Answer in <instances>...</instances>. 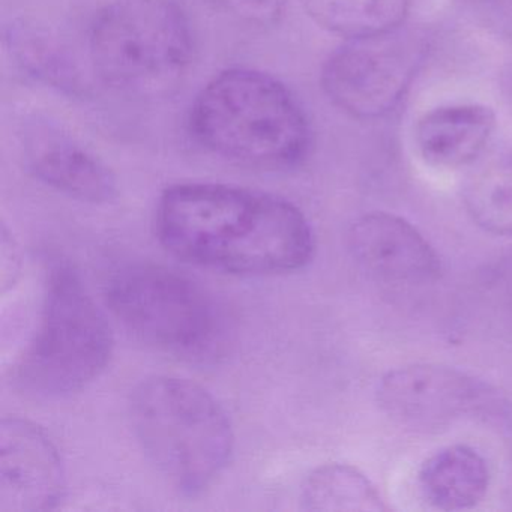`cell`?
<instances>
[{
  "instance_id": "6da1fadb",
  "label": "cell",
  "mask_w": 512,
  "mask_h": 512,
  "mask_svg": "<svg viewBox=\"0 0 512 512\" xmlns=\"http://www.w3.org/2000/svg\"><path fill=\"white\" fill-rule=\"evenodd\" d=\"M158 239L185 262L226 274H289L314 256V233L298 206L236 185L167 188L155 211Z\"/></svg>"
},
{
  "instance_id": "7a4b0ae2",
  "label": "cell",
  "mask_w": 512,
  "mask_h": 512,
  "mask_svg": "<svg viewBox=\"0 0 512 512\" xmlns=\"http://www.w3.org/2000/svg\"><path fill=\"white\" fill-rule=\"evenodd\" d=\"M196 142L215 157L256 170H286L311 146L307 115L284 83L262 71L232 68L209 80L191 107Z\"/></svg>"
},
{
  "instance_id": "3957f363",
  "label": "cell",
  "mask_w": 512,
  "mask_h": 512,
  "mask_svg": "<svg viewBox=\"0 0 512 512\" xmlns=\"http://www.w3.org/2000/svg\"><path fill=\"white\" fill-rule=\"evenodd\" d=\"M130 419L152 466L182 496L205 493L232 460L229 415L208 389L191 380H143L131 397Z\"/></svg>"
},
{
  "instance_id": "277c9868",
  "label": "cell",
  "mask_w": 512,
  "mask_h": 512,
  "mask_svg": "<svg viewBox=\"0 0 512 512\" xmlns=\"http://www.w3.org/2000/svg\"><path fill=\"white\" fill-rule=\"evenodd\" d=\"M194 52L190 19L175 0H115L97 14L89 37L98 76L137 100L175 94Z\"/></svg>"
},
{
  "instance_id": "5b68a950",
  "label": "cell",
  "mask_w": 512,
  "mask_h": 512,
  "mask_svg": "<svg viewBox=\"0 0 512 512\" xmlns=\"http://www.w3.org/2000/svg\"><path fill=\"white\" fill-rule=\"evenodd\" d=\"M113 347L109 320L79 271L56 263L47 275L37 329L14 364V386L38 398L76 394L103 374Z\"/></svg>"
},
{
  "instance_id": "8992f818",
  "label": "cell",
  "mask_w": 512,
  "mask_h": 512,
  "mask_svg": "<svg viewBox=\"0 0 512 512\" xmlns=\"http://www.w3.org/2000/svg\"><path fill=\"white\" fill-rule=\"evenodd\" d=\"M107 307L128 332L175 355H202L217 340L218 314L193 278L169 266H122L106 284Z\"/></svg>"
},
{
  "instance_id": "52a82bcc",
  "label": "cell",
  "mask_w": 512,
  "mask_h": 512,
  "mask_svg": "<svg viewBox=\"0 0 512 512\" xmlns=\"http://www.w3.org/2000/svg\"><path fill=\"white\" fill-rule=\"evenodd\" d=\"M422 56V41L401 28L346 40L323 65V91L353 118H380L403 100Z\"/></svg>"
},
{
  "instance_id": "ba28073f",
  "label": "cell",
  "mask_w": 512,
  "mask_h": 512,
  "mask_svg": "<svg viewBox=\"0 0 512 512\" xmlns=\"http://www.w3.org/2000/svg\"><path fill=\"white\" fill-rule=\"evenodd\" d=\"M485 386L469 374L439 364L395 368L380 380L377 403L395 424L419 433H437L475 413Z\"/></svg>"
},
{
  "instance_id": "9c48e42d",
  "label": "cell",
  "mask_w": 512,
  "mask_h": 512,
  "mask_svg": "<svg viewBox=\"0 0 512 512\" xmlns=\"http://www.w3.org/2000/svg\"><path fill=\"white\" fill-rule=\"evenodd\" d=\"M65 494V469L49 434L28 419L0 425V512L50 511Z\"/></svg>"
},
{
  "instance_id": "30bf717a",
  "label": "cell",
  "mask_w": 512,
  "mask_h": 512,
  "mask_svg": "<svg viewBox=\"0 0 512 512\" xmlns=\"http://www.w3.org/2000/svg\"><path fill=\"white\" fill-rule=\"evenodd\" d=\"M349 250L376 280L394 286H424L442 272L439 254L409 221L388 212L362 215L350 227Z\"/></svg>"
},
{
  "instance_id": "8fae6325",
  "label": "cell",
  "mask_w": 512,
  "mask_h": 512,
  "mask_svg": "<svg viewBox=\"0 0 512 512\" xmlns=\"http://www.w3.org/2000/svg\"><path fill=\"white\" fill-rule=\"evenodd\" d=\"M25 160L47 187L80 202H112L118 182L112 169L70 134L47 122H32L23 134Z\"/></svg>"
},
{
  "instance_id": "7c38bea8",
  "label": "cell",
  "mask_w": 512,
  "mask_h": 512,
  "mask_svg": "<svg viewBox=\"0 0 512 512\" xmlns=\"http://www.w3.org/2000/svg\"><path fill=\"white\" fill-rule=\"evenodd\" d=\"M496 130V116L482 104H452L425 113L415 143L425 163L437 169L470 166L484 154Z\"/></svg>"
},
{
  "instance_id": "4fadbf2b",
  "label": "cell",
  "mask_w": 512,
  "mask_h": 512,
  "mask_svg": "<svg viewBox=\"0 0 512 512\" xmlns=\"http://www.w3.org/2000/svg\"><path fill=\"white\" fill-rule=\"evenodd\" d=\"M488 487L487 461L467 445L445 446L419 467V493L431 508L440 511L473 508L487 496Z\"/></svg>"
},
{
  "instance_id": "5bb4252c",
  "label": "cell",
  "mask_w": 512,
  "mask_h": 512,
  "mask_svg": "<svg viewBox=\"0 0 512 512\" xmlns=\"http://www.w3.org/2000/svg\"><path fill=\"white\" fill-rule=\"evenodd\" d=\"M311 20L331 34L374 37L403 28L410 0H299Z\"/></svg>"
},
{
  "instance_id": "9a60e30c",
  "label": "cell",
  "mask_w": 512,
  "mask_h": 512,
  "mask_svg": "<svg viewBox=\"0 0 512 512\" xmlns=\"http://www.w3.org/2000/svg\"><path fill=\"white\" fill-rule=\"evenodd\" d=\"M463 202L485 232L512 236V146L490 155L470 173Z\"/></svg>"
},
{
  "instance_id": "2e32d148",
  "label": "cell",
  "mask_w": 512,
  "mask_h": 512,
  "mask_svg": "<svg viewBox=\"0 0 512 512\" xmlns=\"http://www.w3.org/2000/svg\"><path fill=\"white\" fill-rule=\"evenodd\" d=\"M305 511H388L379 488L358 467L328 463L314 469L301 488Z\"/></svg>"
},
{
  "instance_id": "e0dca14e",
  "label": "cell",
  "mask_w": 512,
  "mask_h": 512,
  "mask_svg": "<svg viewBox=\"0 0 512 512\" xmlns=\"http://www.w3.org/2000/svg\"><path fill=\"white\" fill-rule=\"evenodd\" d=\"M230 17L251 28H274L283 19L286 0H217Z\"/></svg>"
}]
</instances>
